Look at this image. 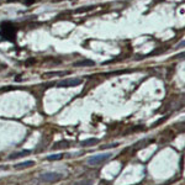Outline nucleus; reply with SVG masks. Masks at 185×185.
<instances>
[{
  "instance_id": "f257e3e1",
  "label": "nucleus",
  "mask_w": 185,
  "mask_h": 185,
  "mask_svg": "<svg viewBox=\"0 0 185 185\" xmlns=\"http://www.w3.org/2000/svg\"><path fill=\"white\" fill-rule=\"evenodd\" d=\"M0 32L4 39L9 40V41H15V36H16V27L15 25H12L9 21H5L0 26Z\"/></svg>"
},
{
  "instance_id": "f03ea898",
  "label": "nucleus",
  "mask_w": 185,
  "mask_h": 185,
  "mask_svg": "<svg viewBox=\"0 0 185 185\" xmlns=\"http://www.w3.org/2000/svg\"><path fill=\"white\" fill-rule=\"evenodd\" d=\"M111 156H113V154H111L110 152L91 156V157L88 158V164H90V165H99V164H103V163H105L107 159H110Z\"/></svg>"
},
{
  "instance_id": "7ed1b4c3",
  "label": "nucleus",
  "mask_w": 185,
  "mask_h": 185,
  "mask_svg": "<svg viewBox=\"0 0 185 185\" xmlns=\"http://www.w3.org/2000/svg\"><path fill=\"white\" fill-rule=\"evenodd\" d=\"M62 179H63V174L57 172H47L40 175V180L43 183H57Z\"/></svg>"
},
{
  "instance_id": "20e7f679",
  "label": "nucleus",
  "mask_w": 185,
  "mask_h": 185,
  "mask_svg": "<svg viewBox=\"0 0 185 185\" xmlns=\"http://www.w3.org/2000/svg\"><path fill=\"white\" fill-rule=\"evenodd\" d=\"M82 79L79 78H69V79H64L57 83V88H72V86H77L79 84H82Z\"/></svg>"
},
{
  "instance_id": "39448f33",
  "label": "nucleus",
  "mask_w": 185,
  "mask_h": 185,
  "mask_svg": "<svg viewBox=\"0 0 185 185\" xmlns=\"http://www.w3.org/2000/svg\"><path fill=\"white\" fill-rule=\"evenodd\" d=\"M35 165V162L33 160H26V162H22V163H17L14 165V168L16 170H20V169H26V168H30V166Z\"/></svg>"
},
{
  "instance_id": "423d86ee",
  "label": "nucleus",
  "mask_w": 185,
  "mask_h": 185,
  "mask_svg": "<svg viewBox=\"0 0 185 185\" xmlns=\"http://www.w3.org/2000/svg\"><path fill=\"white\" fill-rule=\"evenodd\" d=\"M94 64H95L94 61L83 59V61H79V62H76V63H74V67H91V66H94Z\"/></svg>"
},
{
  "instance_id": "0eeeda50",
  "label": "nucleus",
  "mask_w": 185,
  "mask_h": 185,
  "mask_svg": "<svg viewBox=\"0 0 185 185\" xmlns=\"http://www.w3.org/2000/svg\"><path fill=\"white\" fill-rule=\"evenodd\" d=\"M96 143H99V140L98 138H88L85 141H82L80 142V146L82 147H90V146H94Z\"/></svg>"
},
{
  "instance_id": "6e6552de",
  "label": "nucleus",
  "mask_w": 185,
  "mask_h": 185,
  "mask_svg": "<svg viewBox=\"0 0 185 185\" xmlns=\"http://www.w3.org/2000/svg\"><path fill=\"white\" fill-rule=\"evenodd\" d=\"M31 153V151H21V152H16V153H12L10 157H9V159L11 160V159H17V158H21V157H26V156H29Z\"/></svg>"
},
{
  "instance_id": "1a4fd4ad",
  "label": "nucleus",
  "mask_w": 185,
  "mask_h": 185,
  "mask_svg": "<svg viewBox=\"0 0 185 185\" xmlns=\"http://www.w3.org/2000/svg\"><path fill=\"white\" fill-rule=\"evenodd\" d=\"M69 146H70L69 141H59L57 143H54L53 150H62V148H68Z\"/></svg>"
},
{
  "instance_id": "9d476101",
  "label": "nucleus",
  "mask_w": 185,
  "mask_h": 185,
  "mask_svg": "<svg viewBox=\"0 0 185 185\" xmlns=\"http://www.w3.org/2000/svg\"><path fill=\"white\" fill-rule=\"evenodd\" d=\"M68 74V72H51V73H45L43 77L48 78V77H53V76H66Z\"/></svg>"
},
{
  "instance_id": "9b49d317",
  "label": "nucleus",
  "mask_w": 185,
  "mask_h": 185,
  "mask_svg": "<svg viewBox=\"0 0 185 185\" xmlns=\"http://www.w3.org/2000/svg\"><path fill=\"white\" fill-rule=\"evenodd\" d=\"M63 157H64V154H51L46 159L47 160H58V159H62Z\"/></svg>"
},
{
  "instance_id": "f8f14e48",
  "label": "nucleus",
  "mask_w": 185,
  "mask_h": 185,
  "mask_svg": "<svg viewBox=\"0 0 185 185\" xmlns=\"http://www.w3.org/2000/svg\"><path fill=\"white\" fill-rule=\"evenodd\" d=\"M91 180H80V181H77L74 183L73 185H91Z\"/></svg>"
},
{
  "instance_id": "ddd939ff",
  "label": "nucleus",
  "mask_w": 185,
  "mask_h": 185,
  "mask_svg": "<svg viewBox=\"0 0 185 185\" xmlns=\"http://www.w3.org/2000/svg\"><path fill=\"white\" fill-rule=\"evenodd\" d=\"M94 9V6H88L86 9H78L76 12H84V11H89V10H92Z\"/></svg>"
},
{
  "instance_id": "4468645a",
  "label": "nucleus",
  "mask_w": 185,
  "mask_h": 185,
  "mask_svg": "<svg viewBox=\"0 0 185 185\" xmlns=\"http://www.w3.org/2000/svg\"><path fill=\"white\" fill-rule=\"evenodd\" d=\"M33 2H35V0H25V4H27V5H31Z\"/></svg>"
}]
</instances>
